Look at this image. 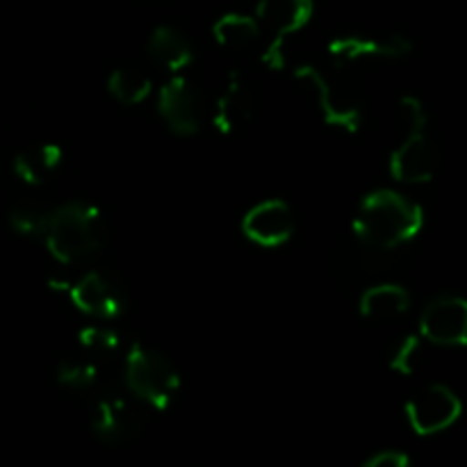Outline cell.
<instances>
[{
	"mask_svg": "<svg viewBox=\"0 0 467 467\" xmlns=\"http://www.w3.org/2000/svg\"><path fill=\"white\" fill-rule=\"evenodd\" d=\"M260 23L255 16H249V14L231 12L223 14L214 21L213 26V36L222 48L240 50L246 48V46L254 44L260 36Z\"/></svg>",
	"mask_w": 467,
	"mask_h": 467,
	"instance_id": "cell-18",
	"label": "cell"
},
{
	"mask_svg": "<svg viewBox=\"0 0 467 467\" xmlns=\"http://www.w3.org/2000/svg\"><path fill=\"white\" fill-rule=\"evenodd\" d=\"M108 89L119 103L140 105L141 100L149 99L153 85L146 73L135 71V68H114L108 78Z\"/></svg>",
	"mask_w": 467,
	"mask_h": 467,
	"instance_id": "cell-19",
	"label": "cell"
},
{
	"mask_svg": "<svg viewBox=\"0 0 467 467\" xmlns=\"http://www.w3.org/2000/svg\"><path fill=\"white\" fill-rule=\"evenodd\" d=\"M57 383L67 388H89L99 381V368L89 360H62L55 369Z\"/></svg>",
	"mask_w": 467,
	"mask_h": 467,
	"instance_id": "cell-21",
	"label": "cell"
},
{
	"mask_svg": "<svg viewBox=\"0 0 467 467\" xmlns=\"http://www.w3.org/2000/svg\"><path fill=\"white\" fill-rule=\"evenodd\" d=\"M46 249L57 263L71 265L100 249L105 242V226L96 205L64 203L48 213L46 231L41 235Z\"/></svg>",
	"mask_w": 467,
	"mask_h": 467,
	"instance_id": "cell-2",
	"label": "cell"
},
{
	"mask_svg": "<svg viewBox=\"0 0 467 467\" xmlns=\"http://www.w3.org/2000/svg\"><path fill=\"white\" fill-rule=\"evenodd\" d=\"M78 342H80L82 349L94 351V354H109V351L119 349L121 337L114 328L105 327V324H100V327L94 324V327H85L78 331Z\"/></svg>",
	"mask_w": 467,
	"mask_h": 467,
	"instance_id": "cell-23",
	"label": "cell"
},
{
	"mask_svg": "<svg viewBox=\"0 0 467 467\" xmlns=\"http://www.w3.org/2000/svg\"><path fill=\"white\" fill-rule=\"evenodd\" d=\"M363 467H410V459L404 451H381L365 461Z\"/></svg>",
	"mask_w": 467,
	"mask_h": 467,
	"instance_id": "cell-24",
	"label": "cell"
},
{
	"mask_svg": "<svg viewBox=\"0 0 467 467\" xmlns=\"http://www.w3.org/2000/svg\"><path fill=\"white\" fill-rule=\"evenodd\" d=\"M436 169L438 150L424 130L406 132L404 141L390 155V173L400 182L409 185L429 182L436 176Z\"/></svg>",
	"mask_w": 467,
	"mask_h": 467,
	"instance_id": "cell-11",
	"label": "cell"
},
{
	"mask_svg": "<svg viewBox=\"0 0 467 467\" xmlns=\"http://www.w3.org/2000/svg\"><path fill=\"white\" fill-rule=\"evenodd\" d=\"M149 55L155 64L164 67L167 71L178 73L187 68L194 59L192 46L176 27L160 26L149 36Z\"/></svg>",
	"mask_w": 467,
	"mask_h": 467,
	"instance_id": "cell-16",
	"label": "cell"
},
{
	"mask_svg": "<svg viewBox=\"0 0 467 467\" xmlns=\"http://www.w3.org/2000/svg\"><path fill=\"white\" fill-rule=\"evenodd\" d=\"M422 340L441 347L467 345V299L463 296H438L424 308L420 317Z\"/></svg>",
	"mask_w": 467,
	"mask_h": 467,
	"instance_id": "cell-8",
	"label": "cell"
},
{
	"mask_svg": "<svg viewBox=\"0 0 467 467\" xmlns=\"http://www.w3.org/2000/svg\"><path fill=\"white\" fill-rule=\"evenodd\" d=\"M141 406L144 404L132 392H105L91 409V429L100 441L112 445L132 441L140 436L146 424V413Z\"/></svg>",
	"mask_w": 467,
	"mask_h": 467,
	"instance_id": "cell-5",
	"label": "cell"
},
{
	"mask_svg": "<svg viewBox=\"0 0 467 467\" xmlns=\"http://www.w3.org/2000/svg\"><path fill=\"white\" fill-rule=\"evenodd\" d=\"M126 388L141 404L167 410L181 390V377L164 354L132 345L126 354Z\"/></svg>",
	"mask_w": 467,
	"mask_h": 467,
	"instance_id": "cell-3",
	"label": "cell"
},
{
	"mask_svg": "<svg viewBox=\"0 0 467 467\" xmlns=\"http://www.w3.org/2000/svg\"><path fill=\"white\" fill-rule=\"evenodd\" d=\"M295 78L315 91V99H317L322 117L328 126L340 128V130L349 132V135L360 130V126H363V112H360L358 105L347 94L337 91L336 85L317 67L304 64V67L296 68Z\"/></svg>",
	"mask_w": 467,
	"mask_h": 467,
	"instance_id": "cell-7",
	"label": "cell"
},
{
	"mask_svg": "<svg viewBox=\"0 0 467 467\" xmlns=\"http://www.w3.org/2000/svg\"><path fill=\"white\" fill-rule=\"evenodd\" d=\"M48 222V213L35 203H18L9 210V228L21 237H41Z\"/></svg>",
	"mask_w": 467,
	"mask_h": 467,
	"instance_id": "cell-20",
	"label": "cell"
},
{
	"mask_svg": "<svg viewBox=\"0 0 467 467\" xmlns=\"http://www.w3.org/2000/svg\"><path fill=\"white\" fill-rule=\"evenodd\" d=\"M68 296L80 313L94 319H117L126 310V296L99 272H89L78 283L68 285Z\"/></svg>",
	"mask_w": 467,
	"mask_h": 467,
	"instance_id": "cell-12",
	"label": "cell"
},
{
	"mask_svg": "<svg viewBox=\"0 0 467 467\" xmlns=\"http://www.w3.org/2000/svg\"><path fill=\"white\" fill-rule=\"evenodd\" d=\"M158 112L169 126L173 135L192 137L201 128V108L199 94L190 80L182 76H173L164 82L158 94Z\"/></svg>",
	"mask_w": 467,
	"mask_h": 467,
	"instance_id": "cell-10",
	"label": "cell"
},
{
	"mask_svg": "<svg viewBox=\"0 0 467 467\" xmlns=\"http://www.w3.org/2000/svg\"><path fill=\"white\" fill-rule=\"evenodd\" d=\"M410 308V295L406 287L395 283L372 285L360 295V315L372 322H388L401 317Z\"/></svg>",
	"mask_w": 467,
	"mask_h": 467,
	"instance_id": "cell-15",
	"label": "cell"
},
{
	"mask_svg": "<svg viewBox=\"0 0 467 467\" xmlns=\"http://www.w3.org/2000/svg\"><path fill=\"white\" fill-rule=\"evenodd\" d=\"M420 360H422V336H406L392 351L390 368L397 374L410 377V374L418 372Z\"/></svg>",
	"mask_w": 467,
	"mask_h": 467,
	"instance_id": "cell-22",
	"label": "cell"
},
{
	"mask_svg": "<svg viewBox=\"0 0 467 467\" xmlns=\"http://www.w3.org/2000/svg\"><path fill=\"white\" fill-rule=\"evenodd\" d=\"M64 150L57 144H39L32 146V149L21 150V153L14 158L12 169L16 173L18 181H23L26 185H41L46 181L48 173H53L55 169L62 164Z\"/></svg>",
	"mask_w": 467,
	"mask_h": 467,
	"instance_id": "cell-17",
	"label": "cell"
},
{
	"mask_svg": "<svg viewBox=\"0 0 467 467\" xmlns=\"http://www.w3.org/2000/svg\"><path fill=\"white\" fill-rule=\"evenodd\" d=\"M463 413V404L451 388L442 383L422 388L406 404V418L418 436H436L450 429Z\"/></svg>",
	"mask_w": 467,
	"mask_h": 467,
	"instance_id": "cell-6",
	"label": "cell"
},
{
	"mask_svg": "<svg viewBox=\"0 0 467 467\" xmlns=\"http://www.w3.org/2000/svg\"><path fill=\"white\" fill-rule=\"evenodd\" d=\"M315 14L313 0H258L255 18L260 27L272 30V41L263 53V62L274 71L285 67V44L292 35L304 30Z\"/></svg>",
	"mask_w": 467,
	"mask_h": 467,
	"instance_id": "cell-4",
	"label": "cell"
},
{
	"mask_svg": "<svg viewBox=\"0 0 467 467\" xmlns=\"http://www.w3.org/2000/svg\"><path fill=\"white\" fill-rule=\"evenodd\" d=\"M251 119H254V94H251L249 85L242 80L240 73H231L226 87L219 94L217 105H214V128L223 137H228L242 130Z\"/></svg>",
	"mask_w": 467,
	"mask_h": 467,
	"instance_id": "cell-14",
	"label": "cell"
},
{
	"mask_svg": "<svg viewBox=\"0 0 467 467\" xmlns=\"http://www.w3.org/2000/svg\"><path fill=\"white\" fill-rule=\"evenodd\" d=\"M242 233L246 240L265 249L283 246L295 233V214L281 199H267L254 205L242 219Z\"/></svg>",
	"mask_w": 467,
	"mask_h": 467,
	"instance_id": "cell-9",
	"label": "cell"
},
{
	"mask_svg": "<svg viewBox=\"0 0 467 467\" xmlns=\"http://www.w3.org/2000/svg\"><path fill=\"white\" fill-rule=\"evenodd\" d=\"M424 210L395 190H377L365 196L354 217V233L365 246L395 249L420 235Z\"/></svg>",
	"mask_w": 467,
	"mask_h": 467,
	"instance_id": "cell-1",
	"label": "cell"
},
{
	"mask_svg": "<svg viewBox=\"0 0 467 467\" xmlns=\"http://www.w3.org/2000/svg\"><path fill=\"white\" fill-rule=\"evenodd\" d=\"M409 36L390 35H345L328 41V53L340 62H356L365 57H401L410 50Z\"/></svg>",
	"mask_w": 467,
	"mask_h": 467,
	"instance_id": "cell-13",
	"label": "cell"
}]
</instances>
